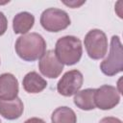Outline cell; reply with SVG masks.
I'll use <instances>...</instances> for the list:
<instances>
[{
    "label": "cell",
    "instance_id": "4",
    "mask_svg": "<svg viewBox=\"0 0 123 123\" xmlns=\"http://www.w3.org/2000/svg\"><path fill=\"white\" fill-rule=\"evenodd\" d=\"M70 23L68 13L61 9L48 8L44 10L40 15V24L42 28L48 32L57 33L62 31L66 29Z\"/></svg>",
    "mask_w": 123,
    "mask_h": 123
},
{
    "label": "cell",
    "instance_id": "8",
    "mask_svg": "<svg viewBox=\"0 0 123 123\" xmlns=\"http://www.w3.org/2000/svg\"><path fill=\"white\" fill-rule=\"evenodd\" d=\"M38 69L43 76L55 79L61 75L63 70V64L58 60L54 50H47L39 59Z\"/></svg>",
    "mask_w": 123,
    "mask_h": 123
},
{
    "label": "cell",
    "instance_id": "9",
    "mask_svg": "<svg viewBox=\"0 0 123 123\" xmlns=\"http://www.w3.org/2000/svg\"><path fill=\"white\" fill-rule=\"evenodd\" d=\"M19 91L18 81L12 73L0 75V100H12L17 97Z\"/></svg>",
    "mask_w": 123,
    "mask_h": 123
},
{
    "label": "cell",
    "instance_id": "3",
    "mask_svg": "<svg viewBox=\"0 0 123 123\" xmlns=\"http://www.w3.org/2000/svg\"><path fill=\"white\" fill-rule=\"evenodd\" d=\"M100 69L107 76H114L123 70V49L118 36L111 37L110 53L101 62Z\"/></svg>",
    "mask_w": 123,
    "mask_h": 123
},
{
    "label": "cell",
    "instance_id": "15",
    "mask_svg": "<svg viewBox=\"0 0 123 123\" xmlns=\"http://www.w3.org/2000/svg\"><path fill=\"white\" fill-rule=\"evenodd\" d=\"M8 29V19L6 15L0 12V36L4 35Z\"/></svg>",
    "mask_w": 123,
    "mask_h": 123
},
{
    "label": "cell",
    "instance_id": "2",
    "mask_svg": "<svg viewBox=\"0 0 123 123\" xmlns=\"http://www.w3.org/2000/svg\"><path fill=\"white\" fill-rule=\"evenodd\" d=\"M55 54L62 64L73 65L82 58V42L77 37L64 36L57 40L55 45Z\"/></svg>",
    "mask_w": 123,
    "mask_h": 123
},
{
    "label": "cell",
    "instance_id": "18",
    "mask_svg": "<svg viewBox=\"0 0 123 123\" xmlns=\"http://www.w3.org/2000/svg\"><path fill=\"white\" fill-rule=\"evenodd\" d=\"M65 5H67V6H69V7H71V8H78L79 6H81V5H83L85 2L84 1H82V2H80V3H78V2H76V1H71V2H63Z\"/></svg>",
    "mask_w": 123,
    "mask_h": 123
},
{
    "label": "cell",
    "instance_id": "1",
    "mask_svg": "<svg viewBox=\"0 0 123 123\" xmlns=\"http://www.w3.org/2000/svg\"><path fill=\"white\" fill-rule=\"evenodd\" d=\"M14 48L20 59L26 62H34L40 59L46 52V41L41 35L29 33L16 39Z\"/></svg>",
    "mask_w": 123,
    "mask_h": 123
},
{
    "label": "cell",
    "instance_id": "6",
    "mask_svg": "<svg viewBox=\"0 0 123 123\" xmlns=\"http://www.w3.org/2000/svg\"><path fill=\"white\" fill-rule=\"evenodd\" d=\"M84 77L81 71L77 69L65 72L57 84L58 92L65 97L76 94L83 86Z\"/></svg>",
    "mask_w": 123,
    "mask_h": 123
},
{
    "label": "cell",
    "instance_id": "19",
    "mask_svg": "<svg viewBox=\"0 0 123 123\" xmlns=\"http://www.w3.org/2000/svg\"><path fill=\"white\" fill-rule=\"evenodd\" d=\"M0 123H2V122H1V120H0Z\"/></svg>",
    "mask_w": 123,
    "mask_h": 123
},
{
    "label": "cell",
    "instance_id": "16",
    "mask_svg": "<svg viewBox=\"0 0 123 123\" xmlns=\"http://www.w3.org/2000/svg\"><path fill=\"white\" fill-rule=\"evenodd\" d=\"M99 123H122V121L117 118V117H113V116H107L102 118Z\"/></svg>",
    "mask_w": 123,
    "mask_h": 123
},
{
    "label": "cell",
    "instance_id": "14",
    "mask_svg": "<svg viewBox=\"0 0 123 123\" xmlns=\"http://www.w3.org/2000/svg\"><path fill=\"white\" fill-rule=\"evenodd\" d=\"M52 123H76L77 116L75 111L69 107H59L51 115Z\"/></svg>",
    "mask_w": 123,
    "mask_h": 123
},
{
    "label": "cell",
    "instance_id": "5",
    "mask_svg": "<svg viewBox=\"0 0 123 123\" xmlns=\"http://www.w3.org/2000/svg\"><path fill=\"white\" fill-rule=\"evenodd\" d=\"M84 44L88 57L92 60H100L108 51V38L100 29H92L85 37Z\"/></svg>",
    "mask_w": 123,
    "mask_h": 123
},
{
    "label": "cell",
    "instance_id": "17",
    "mask_svg": "<svg viewBox=\"0 0 123 123\" xmlns=\"http://www.w3.org/2000/svg\"><path fill=\"white\" fill-rule=\"evenodd\" d=\"M24 123H46L43 119L41 118H38V117H32V118H29L27 119Z\"/></svg>",
    "mask_w": 123,
    "mask_h": 123
},
{
    "label": "cell",
    "instance_id": "12",
    "mask_svg": "<svg viewBox=\"0 0 123 123\" xmlns=\"http://www.w3.org/2000/svg\"><path fill=\"white\" fill-rule=\"evenodd\" d=\"M35 16L28 12H21L12 19V29L15 34L25 35L34 26Z\"/></svg>",
    "mask_w": 123,
    "mask_h": 123
},
{
    "label": "cell",
    "instance_id": "7",
    "mask_svg": "<svg viewBox=\"0 0 123 123\" xmlns=\"http://www.w3.org/2000/svg\"><path fill=\"white\" fill-rule=\"evenodd\" d=\"M120 102V94L115 86L110 85L101 86L95 88L94 104L100 110L107 111L114 108Z\"/></svg>",
    "mask_w": 123,
    "mask_h": 123
},
{
    "label": "cell",
    "instance_id": "13",
    "mask_svg": "<svg viewBox=\"0 0 123 123\" xmlns=\"http://www.w3.org/2000/svg\"><path fill=\"white\" fill-rule=\"evenodd\" d=\"M94 93L95 88H86L78 91L73 99L74 104L77 106V108L83 111L94 110L96 108L94 104Z\"/></svg>",
    "mask_w": 123,
    "mask_h": 123
},
{
    "label": "cell",
    "instance_id": "10",
    "mask_svg": "<svg viewBox=\"0 0 123 123\" xmlns=\"http://www.w3.org/2000/svg\"><path fill=\"white\" fill-rule=\"evenodd\" d=\"M24 111V105L20 98L12 100H0V115L8 120L19 118Z\"/></svg>",
    "mask_w": 123,
    "mask_h": 123
},
{
    "label": "cell",
    "instance_id": "11",
    "mask_svg": "<svg viewBox=\"0 0 123 123\" xmlns=\"http://www.w3.org/2000/svg\"><path fill=\"white\" fill-rule=\"evenodd\" d=\"M22 86L28 93H38L47 86V82L37 72L31 71L24 76Z\"/></svg>",
    "mask_w": 123,
    "mask_h": 123
}]
</instances>
